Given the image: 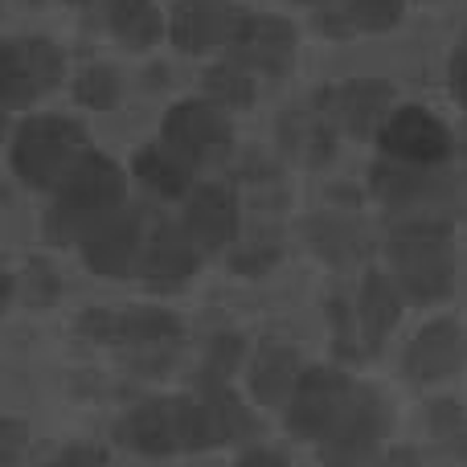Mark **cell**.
<instances>
[{
    "label": "cell",
    "instance_id": "obj_1",
    "mask_svg": "<svg viewBox=\"0 0 467 467\" xmlns=\"http://www.w3.org/2000/svg\"><path fill=\"white\" fill-rule=\"evenodd\" d=\"M389 279L406 304H443L455 287V238L451 218H410L389 226Z\"/></svg>",
    "mask_w": 467,
    "mask_h": 467
},
{
    "label": "cell",
    "instance_id": "obj_2",
    "mask_svg": "<svg viewBox=\"0 0 467 467\" xmlns=\"http://www.w3.org/2000/svg\"><path fill=\"white\" fill-rule=\"evenodd\" d=\"M119 205H128V172L111 156L87 148L54 185V205L46 210V238L78 242L99 218L115 213Z\"/></svg>",
    "mask_w": 467,
    "mask_h": 467
},
{
    "label": "cell",
    "instance_id": "obj_3",
    "mask_svg": "<svg viewBox=\"0 0 467 467\" xmlns=\"http://www.w3.org/2000/svg\"><path fill=\"white\" fill-rule=\"evenodd\" d=\"M128 451L136 455H177V451H210V422H205L202 398H144L115 427Z\"/></svg>",
    "mask_w": 467,
    "mask_h": 467
},
{
    "label": "cell",
    "instance_id": "obj_4",
    "mask_svg": "<svg viewBox=\"0 0 467 467\" xmlns=\"http://www.w3.org/2000/svg\"><path fill=\"white\" fill-rule=\"evenodd\" d=\"M90 148L87 128L70 115H29L8 140V164L29 189H49Z\"/></svg>",
    "mask_w": 467,
    "mask_h": 467
},
{
    "label": "cell",
    "instance_id": "obj_5",
    "mask_svg": "<svg viewBox=\"0 0 467 467\" xmlns=\"http://www.w3.org/2000/svg\"><path fill=\"white\" fill-rule=\"evenodd\" d=\"M369 189L394 222L447 218L455 205V181L443 169H410V164L378 161L369 169Z\"/></svg>",
    "mask_w": 467,
    "mask_h": 467
},
{
    "label": "cell",
    "instance_id": "obj_6",
    "mask_svg": "<svg viewBox=\"0 0 467 467\" xmlns=\"http://www.w3.org/2000/svg\"><path fill=\"white\" fill-rule=\"evenodd\" d=\"M389 435V406L378 389L357 386L340 419L320 439V463L324 467H369L378 460L381 443Z\"/></svg>",
    "mask_w": 467,
    "mask_h": 467
},
{
    "label": "cell",
    "instance_id": "obj_7",
    "mask_svg": "<svg viewBox=\"0 0 467 467\" xmlns=\"http://www.w3.org/2000/svg\"><path fill=\"white\" fill-rule=\"evenodd\" d=\"M161 144L197 172L205 164H222L234 152V123L210 99H185V103H172L164 115Z\"/></svg>",
    "mask_w": 467,
    "mask_h": 467
},
{
    "label": "cell",
    "instance_id": "obj_8",
    "mask_svg": "<svg viewBox=\"0 0 467 467\" xmlns=\"http://www.w3.org/2000/svg\"><path fill=\"white\" fill-rule=\"evenodd\" d=\"M66 78V54L49 37H0V111L33 107Z\"/></svg>",
    "mask_w": 467,
    "mask_h": 467
},
{
    "label": "cell",
    "instance_id": "obj_9",
    "mask_svg": "<svg viewBox=\"0 0 467 467\" xmlns=\"http://www.w3.org/2000/svg\"><path fill=\"white\" fill-rule=\"evenodd\" d=\"M378 152L381 161L410 164V169H447L455 152V136L431 107H394L386 123L378 128Z\"/></svg>",
    "mask_w": 467,
    "mask_h": 467
},
{
    "label": "cell",
    "instance_id": "obj_10",
    "mask_svg": "<svg viewBox=\"0 0 467 467\" xmlns=\"http://www.w3.org/2000/svg\"><path fill=\"white\" fill-rule=\"evenodd\" d=\"M353 389H357V381L348 378L345 369H332V365H312V369H304L296 389H291L287 406H283L287 431L296 439L320 443L332 431V422L340 419V410L348 406Z\"/></svg>",
    "mask_w": 467,
    "mask_h": 467
},
{
    "label": "cell",
    "instance_id": "obj_11",
    "mask_svg": "<svg viewBox=\"0 0 467 467\" xmlns=\"http://www.w3.org/2000/svg\"><path fill=\"white\" fill-rule=\"evenodd\" d=\"M78 332L87 340H99V345H115V348H161L172 345V340L185 337L181 320L169 312V307H90L82 312Z\"/></svg>",
    "mask_w": 467,
    "mask_h": 467
},
{
    "label": "cell",
    "instance_id": "obj_12",
    "mask_svg": "<svg viewBox=\"0 0 467 467\" xmlns=\"http://www.w3.org/2000/svg\"><path fill=\"white\" fill-rule=\"evenodd\" d=\"M296 49H299V37L287 16L242 13L238 33L230 37L226 54L250 78H254V74H263V78H283V74H291V66H296Z\"/></svg>",
    "mask_w": 467,
    "mask_h": 467
},
{
    "label": "cell",
    "instance_id": "obj_13",
    "mask_svg": "<svg viewBox=\"0 0 467 467\" xmlns=\"http://www.w3.org/2000/svg\"><path fill=\"white\" fill-rule=\"evenodd\" d=\"M316 111L332 123L337 136L348 140H373L386 115L394 111V87L386 78H348L337 87L320 90Z\"/></svg>",
    "mask_w": 467,
    "mask_h": 467
},
{
    "label": "cell",
    "instance_id": "obj_14",
    "mask_svg": "<svg viewBox=\"0 0 467 467\" xmlns=\"http://www.w3.org/2000/svg\"><path fill=\"white\" fill-rule=\"evenodd\" d=\"M148 230V213L136 205H119L115 213L99 218L74 246L82 250V263L103 279H131L140 258V242Z\"/></svg>",
    "mask_w": 467,
    "mask_h": 467
},
{
    "label": "cell",
    "instance_id": "obj_15",
    "mask_svg": "<svg viewBox=\"0 0 467 467\" xmlns=\"http://www.w3.org/2000/svg\"><path fill=\"white\" fill-rule=\"evenodd\" d=\"M202 266V250L189 242V234L181 230V222L172 218H148L144 242H140V258H136V275L144 287L152 291H177Z\"/></svg>",
    "mask_w": 467,
    "mask_h": 467
},
{
    "label": "cell",
    "instance_id": "obj_16",
    "mask_svg": "<svg viewBox=\"0 0 467 467\" xmlns=\"http://www.w3.org/2000/svg\"><path fill=\"white\" fill-rule=\"evenodd\" d=\"M242 226V210H238V193L226 181H197L185 197V218H181V230L189 234L202 254L210 250H226L234 238H238Z\"/></svg>",
    "mask_w": 467,
    "mask_h": 467
},
{
    "label": "cell",
    "instance_id": "obj_17",
    "mask_svg": "<svg viewBox=\"0 0 467 467\" xmlns=\"http://www.w3.org/2000/svg\"><path fill=\"white\" fill-rule=\"evenodd\" d=\"M242 13L246 8L230 5V0H177L164 25H169V37L181 54H210V49L230 46Z\"/></svg>",
    "mask_w": 467,
    "mask_h": 467
},
{
    "label": "cell",
    "instance_id": "obj_18",
    "mask_svg": "<svg viewBox=\"0 0 467 467\" xmlns=\"http://www.w3.org/2000/svg\"><path fill=\"white\" fill-rule=\"evenodd\" d=\"M463 357H467L463 328L451 320V316H439V320L422 324V328L414 332V340L406 345L402 369H406V378L419 381V386H435V381L460 373Z\"/></svg>",
    "mask_w": 467,
    "mask_h": 467
},
{
    "label": "cell",
    "instance_id": "obj_19",
    "mask_svg": "<svg viewBox=\"0 0 467 467\" xmlns=\"http://www.w3.org/2000/svg\"><path fill=\"white\" fill-rule=\"evenodd\" d=\"M402 291H398V283L389 279V271H365L361 279V296H357V328H361V340L365 348H381L386 345V337L398 328V320H402Z\"/></svg>",
    "mask_w": 467,
    "mask_h": 467
},
{
    "label": "cell",
    "instance_id": "obj_20",
    "mask_svg": "<svg viewBox=\"0 0 467 467\" xmlns=\"http://www.w3.org/2000/svg\"><path fill=\"white\" fill-rule=\"evenodd\" d=\"M299 373H304V361H299V353L291 345H279V340H266V345L254 348V361H250V394H254L258 406H266V410H279V406H287L291 389H296Z\"/></svg>",
    "mask_w": 467,
    "mask_h": 467
},
{
    "label": "cell",
    "instance_id": "obj_21",
    "mask_svg": "<svg viewBox=\"0 0 467 467\" xmlns=\"http://www.w3.org/2000/svg\"><path fill=\"white\" fill-rule=\"evenodd\" d=\"M406 13V0H328L316 8L320 29L332 37H353V33H389Z\"/></svg>",
    "mask_w": 467,
    "mask_h": 467
},
{
    "label": "cell",
    "instance_id": "obj_22",
    "mask_svg": "<svg viewBox=\"0 0 467 467\" xmlns=\"http://www.w3.org/2000/svg\"><path fill=\"white\" fill-rule=\"evenodd\" d=\"M275 140H279V152H287L296 164H307V169H320V164L332 161V148H337V131L324 119L320 111H287L275 128Z\"/></svg>",
    "mask_w": 467,
    "mask_h": 467
},
{
    "label": "cell",
    "instance_id": "obj_23",
    "mask_svg": "<svg viewBox=\"0 0 467 467\" xmlns=\"http://www.w3.org/2000/svg\"><path fill=\"white\" fill-rule=\"evenodd\" d=\"M131 177L148 189V193L164 197V202H185L189 189L197 185V172L185 161L169 152L164 144H144L131 156Z\"/></svg>",
    "mask_w": 467,
    "mask_h": 467
},
{
    "label": "cell",
    "instance_id": "obj_24",
    "mask_svg": "<svg viewBox=\"0 0 467 467\" xmlns=\"http://www.w3.org/2000/svg\"><path fill=\"white\" fill-rule=\"evenodd\" d=\"M103 21H107V33L128 49H148L169 33L156 0H107Z\"/></svg>",
    "mask_w": 467,
    "mask_h": 467
},
{
    "label": "cell",
    "instance_id": "obj_25",
    "mask_svg": "<svg viewBox=\"0 0 467 467\" xmlns=\"http://www.w3.org/2000/svg\"><path fill=\"white\" fill-rule=\"evenodd\" d=\"M304 238L328 266H348L365 250V234L348 213H316V218H307Z\"/></svg>",
    "mask_w": 467,
    "mask_h": 467
},
{
    "label": "cell",
    "instance_id": "obj_26",
    "mask_svg": "<svg viewBox=\"0 0 467 467\" xmlns=\"http://www.w3.org/2000/svg\"><path fill=\"white\" fill-rule=\"evenodd\" d=\"M202 406H205V422H210V439H213V447L242 443V439L254 435V419L246 414L242 398L234 394L230 386L202 389Z\"/></svg>",
    "mask_w": 467,
    "mask_h": 467
},
{
    "label": "cell",
    "instance_id": "obj_27",
    "mask_svg": "<svg viewBox=\"0 0 467 467\" xmlns=\"http://www.w3.org/2000/svg\"><path fill=\"white\" fill-rule=\"evenodd\" d=\"M202 90H205L202 99H210L222 111H242V107L254 103V78L242 66H234L230 57L202 74Z\"/></svg>",
    "mask_w": 467,
    "mask_h": 467
},
{
    "label": "cell",
    "instance_id": "obj_28",
    "mask_svg": "<svg viewBox=\"0 0 467 467\" xmlns=\"http://www.w3.org/2000/svg\"><path fill=\"white\" fill-rule=\"evenodd\" d=\"M242 340L234 337V332H222V337H213L210 345H205V361H202V373H197V381H202V389H218L230 381V373L242 365Z\"/></svg>",
    "mask_w": 467,
    "mask_h": 467
},
{
    "label": "cell",
    "instance_id": "obj_29",
    "mask_svg": "<svg viewBox=\"0 0 467 467\" xmlns=\"http://www.w3.org/2000/svg\"><path fill=\"white\" fill-rule=\"evenodd\" d=\"M74 99L90 111H111L119 103V74L111 66H87V70L74 78Z\"/></svg>",
    "mask_w": 467,
    "mask_h": 467
},
{
    "label": "cell",
    "instance_id": "obj_30",
    "mask_svg": "<svg viewBox=\"0 0 467 467\" xmlns=\"http://www.w3.org/2000/svg\"><path fill=\"white\" fill-rule=\"evenodd\" d=\"M16 296H21L29 307H49L57 296H62V279H57V271L46 263V258H29L21 279H16Z\"/></svg>",
    "mask_w": 467,
    "mask_h": 467
},
{
    "label": "cell",
    "instance_id": "obj_31",
    "mask_svg": "<svg viewBox=\"0 0 467 467\" xmlns=\"http://www.w3.org/2000/svg\"><path fill=\"white\" fill-rule=\"evenodd\" d=\"M29 451V427L21 419H0V467H21Z\"/></svg>",
    "mask_w": 467,
    "mask_h": 467
},
{
    "label": "cell",
    "instance_id": "obj_32",
    "mask_svg": "<svg viewBox=\"0 0 467 467\" xmlns=\"http://www.w3.org/2000/svg\"><path fill=\"white\" fill-rule=\"evenodd\" d=\"M275 263H279V246H271V242H250V246L230 254V266L238 275H263L266 266H275Z\"/></svg>",
    "mask_w": 467,
    "mask_h": 467
},
{
    "label": "cell",
    "instance_id": "obj_33",
    "mask_svg": "<svg viewBox=\"0 0 467 467\" xmlns=\"http://www.w3.org/2000/svg\"><path fill=\"white\" fill-rule=\"evenodd\" d=\"M41 467H107V451L95 443H70Z\"/></svg>",
    "mask_w": 467,
    "mask_h": 467
},
{
    "label": "cell",
    "instance_id": "obj_34",
    "mask_svg": "<svg viewBox=\"0 0 467 467\" xmlns=\"http://www.w3.org/2000/svg\"><path fill=\"white\" fill-rule=\"evenodd\" d=\"M460 422H463V406L455 402V398H439V402H431V435L435 439H447Z\"/></svg>",
    "mask_w": 467,
    "mask_h": 467
},
{
    "label": "cell",
    "instance_id": "obj_35",
    "mask_svg": "<svg viewBox=\"0 0 467 467\" xmlns=\"http://www.w3.org/2000/svg\"><path fill=\"white\" fill-rule=\"evenodd\" d=\"M234 467H291V460L283 451H275V447H250V451H242Z\"/></svg>",
    "mask_w": 467,
    "mask_h": 467
},
{
    "label": "cell",
    "instance_id": "obj_36",
    "mask_svg": "<svg viewBox=\"0 0 467 467\" xmlns=\"http://www.w3.org/2000/svg\"><path fill=\"white\" fill-rule=\"evenodd\" d=\"M451 95H455V103L467 111V41L451 54Z\"/></svg>",
    "mask_w": 467,
    "mask_h": 467
},
{
    "label": "cell",
    "instance_id": "obj_37",
    "mask_svg": "<svg viewBox=\"0 0 467 467\" xmlns=\"http://www.w3.org/2000/svg\"><path fill=\"white\" fill-rule=\"evenodd\" d=\"M443 443L451 447V455H455V460H460V463L467 467V414H463V422H460V427H455L451 435L443 439Z\"/></svg>",
    "mask_w": 467,
    "mask_h": 467
},
{
    "label": "cell",
    "instance_id": "obj_38",
    "mask_svg": "<svg viewBox=\"0 0 467 467\" xmlns=\"http://www.w3.org/2000/svg\"><path fill=\"white\" fill-rule=\"evenodd\" d=\"M13 296H16V279L8 271H0V312L13 304Z\"/></svg>",
    "mask_w": 467,
    "mask_h": 467
},
{
    "label": "cell",
    "instance_id": "obj_39",
    "mask_svg": "<svg viewBox=\"0 0 467 467\" xmlns=\"http://www.w3.org/2000/svg\"><path fill=\"white\" fill-rule=\"evenodd\" d=\"M8 140V111H0V144Z\"/></svg>",
    "mask_w": 467,
    "mask_h": 467
},
{
    "label": "cell",
    "instance_id": "obj_40",
    "mask_svg": "<svg viewBox=\"0 0 467 467\" xmlns=\"http://www.w3.org/2000/svg\"><path fill=\"white\" fill-rule=\"evenodd\" d=\"M460 152H463V161H467V128H463V136H460Z\"/></svg>",
    "mask_w": 467,
    "mask_h": 467
},
{
    "label": "cell",
    "instance_id": "obj_41",
    "mask_svg": "<svg viewBox=\"0 0 467 467\" xmlns=\"http://www.w3.org/2000/svg\"><path fill=\"white\" fill-rule=\"evenodd\" d=\"M70 5H90V0H70Z\"/></svg>",
    "mask_w": 467,
    "mask_h": 467
}]
</instances>
